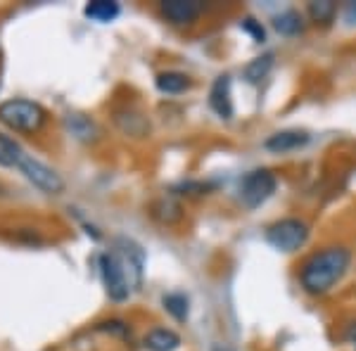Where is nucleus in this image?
I'll list each match as a JSON object with an SVG mask.
<instances>
[{"label": "nucleus", "instance_id": "obj_17", "mask_svg": "<svg viewBox=\"0 0 356 351\" xmlns=\"http://www.w3.org/2000/svg\"><path fill=\"white\" fill-rule=\"evenodd\" d=\"M243 26L247 28V31H252V33H254V38H257V41H264V28H261L259 24H257L254 19H245V24H243Z\"/></svg>", "mask_w": 356, "mask_h": 351}, {"label": "nucleus", "instance_id": "obj_3", "mask_svg": "<svg viewBox=\"0 0 356 351\" xmlns=\"http://www.w3.org/2000/svg\"><path fill=\"white\" fill-rule=\"evenodd\" d=\"M0 122L13 131L33 133L43 126L45 112L41 105L31 100H8L0 105Z\"/></svg>", "mask_w": 356, "mask_h": 351}, {"label": "nucleus", "instance_id": "obj_14", "mask_svg": "<svg viewBox=\"0 0 356 351\" xmlns=\"http://www.w3.org/2000/svg\"><path fill=\"white\" fill-rule=\"evenodd\" d=\"M337 5L330 3V0H314L309 3V17L316 22V24H330L335 19Z\"/></svg>", "mask_w": 356, "mask_h": 351}, {"label": "nucleus", "instance_id": "obj_6", "mask_svg": "<svg viewBox=\"0 0 356 351\" xmlns=\"http://www.w3.org/2000/svg\"><path fill=\"white\" fill-rule=\"evenodd\" d=\"M275 186H278V181H275V176L268 169L252 171L240 183V202L247 209H257L275 193Z\"/></svg>", "mask_w": 356, "mask_h": 351}, {"label": "nucleus", "instance_id": "obj_2", "mask_svg": "<svg viewBox=\"0 0 356 351\" xmlns=\"http://www.w3.org/2000/svg\"><path fill=\"white\" fill-rule=\"evenodd\" d=\"M352 252L347 247H325L304 261L300 270L302 287L309 295H325L342 280L347 273Z\"/></svg>", "mask_w": 356, "mask_h": 351}, {"label": "nucleus", "instance_id": "obj_19", "mask_svg": "<svg viewBox=\"0 0 356 351\" xmlns=\"http://www.w3.org/2000/svg\"><path fill=\"white\" fill-rule=\"evenodd\" d=\"M347 19L352 22V24H356V5H354V3L347 8Z\"/></svg>", "mask_w": 356, "mask_h": 351}, {"label": "nucleus", "instance_id": "obj_11", "mask_svg": "<svg viewBox=\"0 0 356 351\" xmlns=\"http://www.w3.org/2000/svg\"><path fill=\"white\" fill-rule=\"evenodd\" d=\"M83 15L88 17V19L105 24V22H112L114 17L119 15V5L114 3V0H93V3H88L83 8Z\"/></svg>", "mask_w": 356, "mask_h": 351}, {"label": "nucleus", "instance_id": "obj_12", "mask_svg": "<svg viewBox=\"0 0 356 351\" xmlns=\"http://www.w3.org/2000/svg\"><path fill=\"white\" fill-rule=\"evenodd\" d=\"M157 88L162 90V93L176 95V93H183L186 88H191V79L181 72H164L157 76Z\"/></svg>", "mask_w": 356, "mask_h": 351}, {"label": "nucleus", "instance_id": "obj_8", "mask_svg": "<svg viewBox=\"0 0 356 351\" xmlns=\"http://www.w3.org/2000/svg\"><path fill=\"white\" fill-rule=\"evenodd\" d=\"M209 107L219 114L221 119L233 117V97H231V79L219 76L209 90Z\"/></svg>", "mask_w": 356, "mask_h": 351}, {"label": "nucleus", "instance_id": "obj_1", "mask_svg": "<svg viewBox=\"0 0 356 351\" xmlns=\"http://www.w3.org/2000/svg\"><path fill=\"white\" fill-rule=\"evenodd\" d=\"M102 283L110 299L124 302L138 290L143 280V252L129 240H117L110 252L100 256Z\"/></svg>", "mask_w": 356, "mask_h": 351}, {"label": "nucleus", "instance_id": "obj_15", "mask_svg": "<svg viewBox=\"0 0 356 351\" xmlns=\"http://www.w3.org/2000/svg\"><path fill=\"white\" fill-rule=\"evenodd\" d=\"M273 26L278 28L280 33H285V36H295V33H300L302 28H304L302 17H300V13H295V10H288V13H280V15L273 19Z\"/></svg>", "mask_w": 356, "mask_h": 351}, {"label": "nucleus", "instance_id": "obj_18", "mask_svg": "<svg viewBox=\"0 0 356 351\" xmlns=\"http://www.w3.org/2000/svg\"><path fill=\"white\" fill-rule=\"evenodd\" d=\"M344 337L349 339V342H356V320L347 325V330H344Z\"/></svg>", "mask_w": 356, "mask_h": 351}, {"label": "nucleus", "instance_id": "obj_7", "mask_svg": "<svg viewBox=\"0 0 356 351\" xmlns=\"http://www.w3.org/2000/svg\"><path fill=\"white\" fill-rule=\"evenodd\" d=\"M159 10L171 24H193L202 15V3L200 0H164Z\"/></svg>", "mask_w": 356, "mask_h": 351}, {"label": "nucleus", "instance_id": "obj_16", "mask_svg": "<svg viewBox=\"0 0 356 351\" xmlns=\"http://www.w3.org/2000/svg\"><path fill=\"white\" fill-rule=\"evenodd\" d=\"M164 309L174 316L176 320H186L188 318V297L181 295V292H174V295H166L162 299Z\"/></svg>", "mask_w": 356, "mask_h": 351}, {"label": "nucleus", "instance_id": "obj_4", "mask_svg": "<svg viewBox=\"0 0 356 351\" xmlns=\"http://www.w3.org/2000/svg\"><path fill=\"white\" fill-rule=\"evenodd\" d=\"M15 166L24 174L29 181L33 183L36 188H41L43 193L50 195H60L65 190V181L60 178V174H55L50 166H45L43 162L33 159L31 154H26L24 149H19L15 157Z\"/></svg>", "mask_w": 356, "mask_h": 351}, {"label": "nucleus", "instance_id": "obj_10", "mask_svg": "<svg viewBox=\"0 0 356 351\" xmlns=\"http://www.w3.org/2000/svg\"><path fill=\"white\" fill-rule=\"evenodd\" d=\"M178 347H181V337L174 330H166V327H157L145 337V349L150 351H174Z\"/></svg>", "mask_w": 356, "mask_h": 351}, {"label": "nucleus", "instance_id": "obj_5", "mask_svg": "<svg viewBox=\"0 0 356 351\" xmlns=\"http://www.w3.org/2000/svg\"><path fill=\"white\" fill-rule=\"evenodd\" d=\"M266 240L273 250L297 252L309 240V226L300 218H283V221H275L266 230Z\"/></svg>", "mask_w": 356, "mask_h": 351}, {"label": "nucleus", "instance_id": "obj_9", "mask_svg": "<svg viewBox=\"0 0 356 351\" xmlns=\"http://www.w3.org/2000/svg\"><path fill=\"white\" fill-rule=\"evenodd\" d=\"M309 142V136L304 131H280V133H273L264 145L266 149H271L275 154L283 152H292V149H300Z\"/></svg>", "mask_w": 356, "mask_h": 351}, {"label": "nucleus", "instance_id": "obj_20", "mask_svg": "<svg viewBox=\"0 0 356 351\" xmlns=\"http://www.w3.org/2000/svg\"><path fill=\"white\" fill-rule=\"evenodd\" d=\"M211 351H228V349L221 347V344H214V347H211Z\"/></svg>", "mask_w": 356, "mask_h": 351}, {"label": "nucleus", "instance_id": "obj_13", "mask_svg": "<svg viewBox=\"0 0 356 351\" xmlns=\"http://www.w3.org/2000/svg\"><path fill=\"white\" fill-rule=\"evenodd\" d=\"M271 67H273V55L271 53L264 55V57H257V60H252L250 65L245 67V79L250 83H259L268 76Z\"/></svg>", "mask_w": 356, "mask_h": 351}]
</instances>
